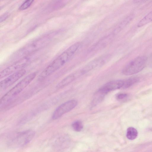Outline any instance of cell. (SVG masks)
I'll return each mask as SVG.
<instances>
[{
    "label": "cell",
    "mask_w": 152,
    "mask_h": 152,
    "mask_svg": "<svg viewBox=\"0 0 152 152\" xmlns=\"http://www.w3.org/2000/svg\"><path fill=\"white\" fill-rule=\"evenodd\" d=\"M82 75L79 70L69 75L61 80L57 85V88H61L69 84Z\"/></svg>",
    "instance_id": "cell-11"
},
{
    "label": "cell",
    "mask_w": 152,
    "mask_h": 152,
    "mask_svg": "<svg viewBox=\"0 0 152 152\" xmlns=\"http://www.w3.org/2000/svg\"><path fill=\"white\" fill-rule=\"evenodd\" d=\"M150 66L151 67H152V59L151 60V61H150V62L149 63Z\"/></svg>",
    "instance_id": "cell-21"
},
{
    "label": "cell",
    "mask_w": 152,
    "mask_h": 152,
    "mask_svg": "<svg viewBox=\"0 0 152 152\" xmlns=\"http://www.w3.org/2000/svg\"><path fill=\"white\" fill-rule=\"evenodd\" d=\"M30 55L23 57L7 67L0 73V79L3 78L14 72L24 69L32 60Z\"/></svg>",
    "instance_id": "cell-5"
},
{
    "label": "cell",
    "mask_w": 152,
    "mask_h": 152,
    "mask_svg": "<svg viewBox=\"0 0 152 152\" xmlns=\"http://www.w3.org/2000/svg\"><path fill=\"white\" fill-rule=\"evenodd\" d=\"M152 21V10L141 19L137 24V26L141 27Z\"/></svg>",
    "instance_id": "cell-13"
},
{
    "label": "cell",
    "mask_w": 152,
    "mask_h": 152,
    "mask_svg": "<svg viewBox=\"0 0 152 152\" xmlns=\"http://www.w3.org/2000/svg\"><path fill=\"white\" fill-rule=\"evenodd\" d=\"M77 104L76 100L72 99L61 104L54 111L52 115V119L55 120L59 118L74 108Z\"/></svg>",
    "instance_id": "cell-6"
},
{
    "label": "cell",
    "mask_w": 152,
    "mask_h": 152,
    "mask_svg": "<svg viewBox=\"0 0 152 152\" xmlns=\"http://www.w3.org/2000/svg\"><path fill=\"white\" fill-rule=\"evenodd\" d=\"M80 42L73 44L51 62L39 76V80H42L50 76L67 62L81 46Z\"/></svg>",
    "instance_id": "cell-1"
},
{
    "label": "cell",
    "mask_w": 152,
    "mask_h": 152,
    "mask_svg": "<svg viewBox=\"0 0 152 152\" xmlns=\"http://www.w3.org/2000/svg\"><path fill=\"white\" fill-rule=\"evenodd\" d=\"M138 135V132L136 129L134 127H129L127 130L126 136L129 140H132L135 139Z\"/></svg>",
    "instance_id": "cell-15"
},
{
    "label": "cell",
    "mask_w": 152,
    "mask_h": 152,
    "mask_svg": "<svg viewBox=\"0 0 152 152\" xmlns=\"http://www.w3.org/2000/svg\"><path fill=\"white\" fill-rule=\"evenodd\" d=\"M124 80H112L104 84L98 90L106 95L110 91L122 88Z\"/></svg>",
    "instance_id": "cell-10"
},
{
    "label": "cell",
    "mask_w": 152,
    "mask_h": 152,
    "mask_svg": "<svg viewBox=\"0 0 152 152\" xmlns=\"http://www.w3.org/2000/svg\"><path fill=\"white\" fill-rule=\"evenodd\" d=\"M105 94L98 90L95 94L91 105L94 107L99 104L104 99Z\"/></svg>",
    "instance_id": "cell-12"
},
{
    "label": "cell",
    "mask_w": 152,
    "mask_h": 152,
    "mask_svg": "<svg viewBox=\"0 0 152 152\" xmlns=\"http://www.w3.org/2000/svg\"><path fill=\"white\" fill-rule=\"evenodd\" d=\"M139 80V78L136 77H132L124 80V84L122 88H128L137 83Z\"/></svg>",
    "instance_id": "cell-14"
},
{
    "label": "cell",
    "mask_w": 152,
    "mask_h": 152,
    "mask_svg": "<svg viewBox=\"0 0 152 152\" xmlns=\"http://www.w3.org/2000/svg\"><path fill=\"white\" fill-rule=\"evenodd\" d=\"M24 69L8 75L0 82V89L3 90L9 87L22 77L26 73Z\"/></svg>",
    "instance_id": "cell-7"
},
{
    "label": "cell",
    "mask_w": 152,
    "mask_h": 152,
    "mask_svg": "<svg viewBox=\"0 0 152 152\" xmlns=\"http://www.w3.org/2000/svg\"><path fill=\"white\" fill-rule=\"evenodd\" d=\"M72 126L73 129L77 132L81 131L83 128V124L80 121H77L73 122L72 124Z\"/></svg>",
    "instance_id": "cell-16"
},
{
    "label": "cell",
    "mask_w": 152,
    "mask_h": 152,
    "mask_svg": "<svg viewBox=\"0 0 152 152\" xmlns=\"http://www.w3.org/2000/svg\"><path fill=\"white\" fill-rule=\"evenodd\" d=\"M110 58V56L109 55L99 57L88 63L81 70L84 75L95 68L104 65L109 60Z\"/></svg>",
    "instance_id": "cell-8"
},
{
    "label": "cell",
    "mask_w": 152,
    "mask_h": 152,
    "mask_svg": "<svg viewBox=\"0 0 152 152\" xmlns=\"http://www.w3.org/2000/svg\"><path fill=\"white\" fill-rule=\"evenodd\" d=\"M128 95L126 94L121 93L118 94L116 96V98L118 100H122L126 98Z\"/></svg>",
    "instance_id": "cell-18"
},
{
    "label": "cell",
    "mask_w": 152,
    "mask_h": 152,
    "mask_svg": "<svg viewBox=\"0 0 152 152\" xmlns=\"http://www.w3.org/2000/svg\"><path fill=\"white\" fill-rule=\"evenodd\" d=\"M35 133L31 130H27L19 133L13 140L17 145L23 146L29 143L34 137Z\"/></svg>",
    "instance_id": "cell-9"
},
{
    "label": "cell",
    "mask_w": 152,
    "mask_h": 152,
    "mask_svg": "<svg viewBox=\"0 0 152 152\" xmlns=\"http://www.w3.org/2000/svg\"><path fill=\"white\" fill-rule=\"evenodd\" d=\"M144 0H134V1L135 3H137L141 2L143 1H144Z\"/></svg>",
    "instance_id": "cell-20"
},
{
    "label": "cell",
    "mask_w": 152,
    "mask_h": 152,
    "mask_svg": "<svg viewBox=\"0 0 152 152\" xmlns=\"http://www.w3.org/2000/svg\"><path fill=\"white\" fill-rule=\"evenodd\" d=\"M8 15L7 14L3 15L0 17V22H1L5 20L8 17Z\"/></svg>",
    "instance_id": "cell-19"
},
{
    "label": "cell",
    "mask_w": 152,
    "mask_h": 152,
    "mask_svg": "<svg viewBox=\"0 0 152 152\" xmlns=\"http://www.w3.org/2000/svg\"><path fill=\"white\" fill-rule=\"evenodd\" d=\"M147 61L145 56L138 57L133 59L123 68L122 73L125 75H130L137 73L144 68Z\"/></svg>",
    "instance_id": "cell-4"
},
{
    "label": "cell",
    "mask_w": 152,
    "mask_h": 152,
    "mask_svg": "<svg viewBox=\"0 0 152 152\" xmlns=\"http://www.w3.org/2000/svg\"><path fill=\"white\" fill-rule=\"evenodd\" d=\"M34 0H26L19 7V10H23L29 7L31 4Z\"/></svg>",
    "instance_id": "cell-17"
},
{
    "label": "cell",
    "mask_w": 152,
    "mask_h": 152,
    "mask_svg": "<svg viewBox=\"0 0 152 152\" xmlns=\"http://www.w3.org/2000/svg\"><path fill=\"white\" fill-rule=\"evenodd\" d=\"M37 72L27 76L5 94L0 100V107L4 106L20 93L34 79Z\"/></svg>",
    "instance_id": "cell-3"
},
{
    "label": "cell",
    "mask_w": 152,
    "mask_h": 152,
    "mask_svg": "<svg viewBox=\"0 0 152 152\" xmlns=\"http://www.w3.org/2000/svg\"><path fill=\"white\" fill-rule=\"evenodd\" d=\"M53 38L50 36H46L35 39L17 51L13 55L12 58L19 59L31 55L46 46L51 42Z\"/></svg>",
    "instance_id": "cell-2"
}]
</instances>
